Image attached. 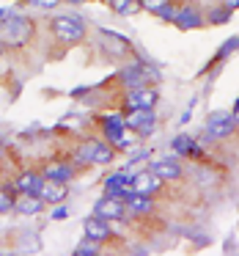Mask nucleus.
Returning a JSON list of instances; mask_svg holds the SVG:
<instances>
[{
	"mask_svg": "<svg viewBox=\"0 0 239 256\" xmlns=\"http://www.w3.org/2000/svg\"><path fill=\"white\" fill-rule=\"evenodd\" d=\"M50 30L55 36V42H61V44H80L88 34V25L77 14H55L50 20Z\"/></svg>",
	"mask_w": 239,
	"mask_h": 256,
	"instance_id": "nucleus-1",
	"label": "nucleus"
},
{
	"mask_svg": "<svg viewBox=\"0 0 239 256\" xmlns=\"http://www.w3.org/2000/svg\"><path fill=\"white\" fill-rule=\"evenodd\" d=\"M30 36H33V22L22 14H8L6 20H0V42L6 47H22Z\"/></svg>",
	"mask_w": 239,
	"mask_h": 256,
	"instance_id": "nucleus-2",
	"label": "nucleus"
},
{
	"mask_svg": "<svg viewBox=\"0 0 239 256\" xmlns=\"http://www.w3.org/2000/svg\"><path fill=\"white\" fill-rule=\"evenodd\" d=\"M113 157H116L113 144L96 138H88L77 149V162H83V166H107V162H113Z\"/></svg>",
	"mask_w": 239,
	"mask_h": 256,
	"instance_id": "nucleus-3",
	"label": "nucleus"
},
{
	"mask_svg": "<svg viewBox=\"0 0 239 256\" xmlns=\"http://www.w3.org/2000/svg\"><path fill=\"white\" fill-rule=\"evenodd\" d=\"M237 127L239 124H237V118H234V113L215 110V113H209V118H206V124H204V140H226L237 132Z\"/></svg>",
	"mask_w": 239,
	"mask_h": 256,
	"instance_id": "nucleus-4",
	"label": "nucleus"
},
{
	"mask_svg": "<svg viewBox=\"0 0 239 256\" xmlns=\"http://www.w3.org/2000/svg\"><path fill=\"white\" fill-rule=\"evenodd\" d=\"M118 80H121V86H127V88H135V86H149L151 80L157 83V80H160V74H157L149 64L132 61V64H127V66L118 72Z\"/></svg>",
	"mask_w": 239,
	"mask_h": 256,
	"instance_id": "nucleus-5",
	"label": "nucleus"
},
{
	"mask_svg": "<svg viewBox=\"0 0 239 256\" xmlns=\"http://www.w3.org/2000/svg\"><path fill=\"white\" fill-rule=\"evenodd\" d=\"M160 102V91L157 86H135V88H127L124 94V108L127 110H140V108H157Z\"/></svg>",
	"mask_w": 239,
	"mask_h": 256,
	"instance_id": "nucleus-6",
	"label": "nucleus"
},
{
	"mask_svg": "<svg viewBox=\"0 0 239 256\" xmlns=\"http://www.w3.org/2000/svg\"><path fill=\"white\" fill-rule=\"evenodd\" d=\"M157 113L154 108H140V110H127V127L132 130L138 138H149L157 130Z\"/></svg>",
	"mask_w": 239,
	"mask_h": 256,
	"instance_id": "nucleus-7",
	"label": "nucleus"
},
{
	"mask_svg": "<svg viewBox=\"0 0 239 256\" xmlns=\"http://www.w3.org/2000/svg\"><path fill=\"white\" fill-rule=\"evenodd\" d=\"M102 130H105V138L107 144H113V149H116L118 144H121L124 138H127L129 127H127V113H118V110H110L102 116Z\"/></svg>",
	"mask_w": 239,
	"mask_h": 256,
	"instance_id": "nucleus-8",
	"label": "nucleus"
},
{
	"mask_svg": "<svg viewBox=\"0 0 239 256\" xmlns=\"http://www.w3.org/2000/svg\"><path fill=\"white\" fill-rule=\"evenodd\" d=\"M149 171L154 174V176H160L162 182H176V179H182V174H184L176 154H162V157H157V160H151Z\"/></svg>",
	"mask_w": 239,
	"mask_h": 256,
	"instance_id": "nucleus-9",
	"label": "nucleus"
},
{
	"mask_svg": "<svg viewBox=\"0 0 239 256\" xmlns=\"http://www.w3.org/2000/svg\"><path fill=\"white\" fill-rule=\"evenodd\" d=\"M94 215L105 218V220H110V223L124 220V215H127V201H124L121 196H110V193H107L105 198H99L94 204Z\"/></svg>",
	"mask_w": 239,
	"mask_h": 256,
	"instance_id": "nucleus-10",
	"label": "nucleus"
},
{
	"mask_svg": "<svg viewBox=\"0 0 239 256\" xmlns=\"http://www.w3.org/2000/svg\"><path fill=\"white\" fill-rule=\"evenodd\" d=\"M47 179L41 171H33V168H28V171H19L17 176H14V193H33V196H41V190H44Z\"/></svg>",
	"mask_w": 239,
	"mask_h": 256,
	"instance_id": "nucleus-11",
	"label": "nucleus"
},
{
	"mask_svg": "<svg viewBox=\"0 0 239 256\" xmlns=\"http://www.w3.org/2000/svg\"><path fill=\"white\" fill-rule=\"evenodd\" d=\"M41 174H44L47 182L69 184L74 179V162L72 160H63V157H58V160H47L44 166H41Z\"/></svg>",
	"mask_w": 239,
	"mask_h": 256,
	"instance_id": "nucleus-12",
	"label": "nucleus"
},
{
	"mask_svg": "<svg viewBox=\"0 0 239 256\" xmlns=\"http://www.w3.org/2000/svg\"><path fill=\"white\" fill-rule=\"evenodd\" d=\"M132 182H135V174L132 171H116V174H110V176L105 179V193H110V196H121V198H127V193H132Z\"/></svg>",
	"mask_w": 239,
	"mask_h": 256,
	"instance_id": "nucleus-13",
	"label": "nucleus"
},
{
	"mask_svg": "<svg viewBox=\"0 0 239 256\" xmlns=\"http://www.w3.org/2000/svg\"><path fill=\"white\" fill-rule=\"evenodd\" d=\"M83 232H85V237L96 240V242H105V240H110L113 226H110V220H105V218L91 215V218H85V220H83Z\"/></svg>",
	"mask_w": 239,
	"mask_h": 256,
	"instance_id": "nucleus-14",
	"label": "nucleus"
},
{
	"mask_svg": "<svg viewBox=\"0 0 239 256\" xmlns=\"http://www.w3.org/2000/svg\"><path fill=\"white\" fill-rule=\"evenodd\" d=\"M99 39L105 42L107 47H110V56H116V58L129 56V50H132V44H129V39H127V36H118L116 30L99 28ZM107 47H105V50H107Z\"/></svg>",
	"mask_w": 239,
	"mask_h": 256,
	"instance_id": "nucleus-15",
	"label": "nucleus"
},
{
	"mask_svg": "<svg viewBox=\"0 0 239 256\" xmlns=\"http://www.w3.org/2000/svg\"><path fill=\"white\" fill-rule=\"evenodd\" d=\"M171 149L176 157H201V144L193 138V135H176V138L171 140Z\"/></svg>",
	"mask_w": 239,
	"mask_h": 256,
	"instance_id": "nucleus-16",
	"label": "nucleus"
},
{
	"mask_svg": "<svg viewBox=\"0 0 239 256\" xmlns=\"http://www.w3.org/2000/svg\"><path fill=\"white\" fill-rule=\"evenodd\" d=\"M173 22H176L179 28H184V30H190V28H201V25H204V14H201L195 6L184 3V6H179L176 20H173Z\"/></svg>",
	"mask_w": 239,
	"mask_h": 256,
	"instance_id": "nucleus-17",
	"label": "nucleus"
},
{
	"mask_svg": "<svg viewBox=\"0 0 239 256\" xmlns=\"http://www.w3.org/2000/svg\"><path fill=\"white\" fill-rule=\"evenodd\" d=\"M127 212H132V215H149L151 210H154V198H151L149 193H138V190H132V193H127Z\"/></svg>",
	"mask_w": 239,
	"mask_h": 256,
	"instance_id": "nucleus-18",
	"label": "nucleus"
},
{
	"mask_svg": "<svg viewBox=\"0 0 239 256\" xmlns=\"http://www.w3.org/2000/svg\"><path fill=\"white\" fill-rule=\"evenodd\" d=\"M44 204L47 201L41 198V196H33V193H19L17 196V212L19 215L33 218V215H39V212L44 210Z\"/></svg>",
	"mask_w": 239,
	"mask_h": 256,
	"instance_id": "nucleus-19",
	"label": "nucleus"
},
{
	"mask_svg": "<svg viewBox=\"0 0 239 256\" xmlns=\"http://www.w3.org/2000/svg\"><path fill=\"white\" fill-rule=\"evenodd\" d=\"M162 184H165V182H162L160 176H154V174H151L149 168H146L143 174H135V182H132V188L138 190V193H149V196H154L157 190L162 188Z\"/></svg>",
	"mask_w": 239,
	"mask_h": 256,
	"instance_id": "nucleus-20",
	"label": "nucleus"
},
{
	"mask_svg": "<svg viewBox=\"0 0 239 256\" xmlns=\"http://www.w3.org/2000/svg\"><path fill=\"white\" fill-rule=\"evenodd\" d=\"M41 198L47 204H63L66 201V184L63 182H47L44 190H41Z\"/></svg>",
	"mask_w": 239,
	"mask_h": 256,
	"instance_id": "nucleus-21",
	"label": "nucleus"
},
{
	"mask_svg": "<svg viewBox=\"0 0 239 256\" xmlns=\"http://www.w3.org/2000/svg\"><path fill=\"white\" fill-rule=\"evenodd\" d=\"M107 6H110V12L118 14V17H132L140 8V3L138 0H107Z\"/></svg>",
	"mask_w": 239,
	"mask_h": 256,
	"instance_id": "nucleus-22",
	"label": "nucleus"
},
{
	"mask_svg": "<svg viewBox=\"0 0 239 256\" xmlns=\"http://www.w3.org/2000/svg\"><path fill=\"white\" fill-rule=\"evenodd\" d=\"M14 210H17V196L8 188H0V215H8Z\"/></svg>",
	"mask_w": 239,
	"mask_h": 256,
	"instance_id": "nucleus-23",
	"label": "nucleus"
},
{
	"mask_svg": "<svg viewBox=\"0 0 239 256\" xmlns=\"http://www.w3.org/2000/svg\"><path fill=\"white\" fill-rule=\"evenodd\" d=\"M96 254H99V242L91 240V237H85L83 242L74 248V256H96Z\"/></svg>",
	"mask_w": 239,
	"mask_h": 256,
	"instance_id": "nucleus-24",
	"label": "nucleus"
},
{
	"mask_svg": "<svg viewBox=\"0 0 239 256\" xmlns=\"http://www.w3.org/2000/svg\"><path fill=\"white\" fill-rule=\"evenodd\" d=\"M206 20H209L212 25H223V22H228V20H231V12H228V8L220 3V8H212Z\"/></svg>",
	"mask_w": 239,
	"mask_h": 256,
	"instance_id": "nucleus-25",
	"label": "nucleus"
},
{
	"mask_svg": "<svg viewBox=\"0 0 239 256\" xmlns=\"http://www.w3.org/2000/svg\"><path fill=\"white\" fill-rule=\"evenodd\" d=\"M25 3L33 6V8H39V12H55L63 0H25Z\"/></svg>",
	"mask_w": 239,
	"mask_h": 256,
	"instance_id": "nucleus-26",
	"label": "nucleus"
},
{
	"mask_svg": "<svg viewBox=\"0 0 239 256\" xmlns=\"http://www.w3.org/2000/svg\"><path fill=\"white\" fill-rule=\"evenodd\" d=\"M138 3H140V8H146V12L157 14L162 6H168V3H173V0H138Z\"/></svg>",
	"mask_w": 239,
	"mask_h": 256,
	"instance_id": "nucleus-27",
	"label": "nucleus"
},
{
	"mask_svg": "<svg viewBox=\"0 0 239 256\" xmlns=\"http://www.w3.org/2000/svg\"><path fill=\"white\" fill-rule=\"evenodd\" d=\"M176 12H179V6L168 3V6H162L160 12H157V17H160V20H165V22H173V20H176Z\"/></svg>",
	"mask_w": 239,
	"mask_h": 256,
	"instance_id": "nucleus-28",
	"label": "nucleus"
},
{
	"mask_svg": "<svg viewBox=\"0 0 239 256\" xmlns=\"http://www.w3.org/2000/svg\"><path fill=\"white\" fill-rule=\"evenodd\" d=\"M234 50H239V36H234V39H228L226 44H223V50L217 52V58H226V56H231Z\"/></svg>",
	"mask_w": 239,
	"mask_h": 256,
	"instance_id": "nucleus-29",
	"label": "nucleus"
},
{
	"mask_svg": "<svg viewBox=\"0 0 239 256\" xmlns=\"http://www.w3.org/2000/svg\"><path fill=\"white\" fill-rule=\"evenodd\" d=\"M52 220H63V218H69V206H61V204H58L55 206V210H52Z\"/></svg>",
	"mask_w": 239,
	"mask_h": 256,
	"instance_id": "nucleus-30",
	"label": "nucleus"
},
{
	"mask_svg": "<svg viewBox=\"0 0 239 256\" xmlns=\"http://www.w3.org/2000/svg\"><path fill=\"white\" fill-rule=\"evenodd\" d=\"M195 102H198V100H190L187 110L182 113V118H179V122H182V124H187V122H190V116H193V108H195Z\"/></svg>",
	"mask_w": 239,
	"mask_h": 256,
	"instance_id": "nucleus-31",
	"label": "nucleus"
},
{
	"mask_svg": "<svg viewBox=\"0 0 239 256\" xmlns=\"http://www.w3.org/2000/svg\"><path fill=\"white\" fill-rule=\"evenodd\" d=\"M223 6H226L228 12H237V8H239V0H223Z\"/></svg>",
	"mask_w": 239,
	"mask_h": 256,
	"instance_id": "nucleus-32",
	"label": "nucleus"
},
{
	"mask_svg": "<svg viewBox=\"0 0 239 256\" xmlns=\"http://www.w3.org/2000/svg\"><path fill=\"white\" fill-rule=\"evenodd\" d=\"M8 14H14V12H11V8H0V20H6V17H8Z\"/></svg>",
	"mask_w": 239,
	"mask_h": 256,
	"instance_id": "nucleus-33",
	"label": "nucleus"
},
{
	"mask_svg": "<svg viewBox=\"0 0 239 256\" xmlns=\"http://www.w3.org/2000/svg\"><path fill=\"white\" fill-rule=\"evenodd\" d=\"M231 113H234V118H237V124H239V100H237V105H234Z\"/></svg>",
	"mask_w": 239,
	"mask_h": 256,
	"instance_id": "nucleus-34",
	"label": "nucleus"
},
{
	"mask_svg": "<svg viewBox=\"0 0 239 256\" xmlns=\"http://www.w3.org/2000/svg\"><path fill=\"white\" fill-rule=\"evenodd\" d=\"M66 3H72V6H80V3H88V0H66Z\"/></svg>",
	"mask_w": 239,
	"mask_h": 256,
	"instance_id": "nucleus-35",
	"label": "nucleus"
},
{
	"mask_svg": "<svg viewBox=\"0 0 239 256\" xmlns=\"http://www.w3.org/2000/svg\"><path fill=\"white\" fill-rule=\"evenodd\" d=\"M3 50H6V44H3V42H0V56H3Z\"/></svg>",
	"mask_w": 239,
	"mask_h": 256,
	"instance_id": "nucleus-36",
	"label": "nucleus"
},
{
	"mask_svg": "<svg viewBox=\"0 0 239 256\" xmlns=\"http://www.w3.org/2000/svg\"><path fill=\"white\" fill-rule=\"evenodd\" d=\"M105 3H107V0H105Z\"/></svg>",
	"mask_w": 239,
	"mask_h": 256,
	"instance_id": "nucleus-37",
	"label": "nucleus"
}]
</instances>
